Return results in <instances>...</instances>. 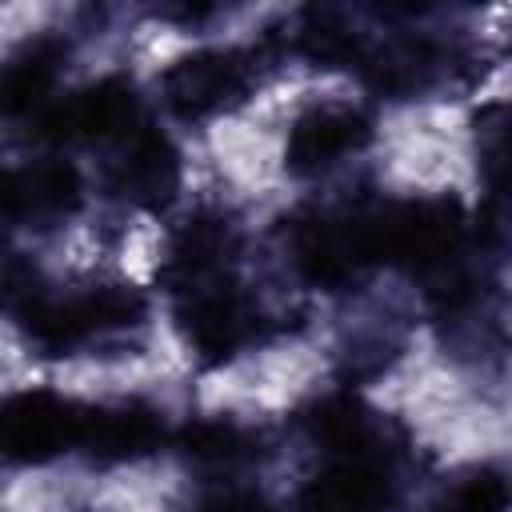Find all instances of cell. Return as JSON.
Masks as SVG:
<instances>
[{"mask_svg":"<svg viewBox=\"0 0 512 512\" xmlns=\"http://www.w3.org/2000/svg\"><path fill=\"white\" fill-rule=\"evenodd\" d=\"M176 292H180V304H176L180 332L204 364H224L236 352L260 344L268 332L264 308L232 272L184 284Z\"/></svg>","mask_w":512,"mask_h":512,"instance_id":"2","label":"cell"},{"mask_svg":"<svg viewBox=\"0 0 512 512\" xmlns=\"http://www.w3.org/2000/svg\"><path fill=\"white\" fill-rule=\"evenodd\" d=\"M164 440V420L152 404L124 400V404H84V428L80 448L96 464H124L140 460Z\"/></svg>","mask_w":512,"mask_h":512,"instance_id":"11","label":"cell"},{"mask_svg":"<svg viewBox=\"0 0 512 512\" xmlns=\"http://www.w3.org/2000/svg\"><path fill=\"white\" fill-rule=\"evenodd\" d=\"M108 188L136 208H164L180 188V152L168 136L136 128L108 168Z\"/></svg>","mask_w":512,"mask_h":512,"instance_id":"10","label":"cell"},{"mask_svg":"<svg viewBox=\"0 0 512 512\" xmlns=\"http://www.w3.org/2000/svg\"><path fill=\"white\" fill-rule=\"evenodd\" d=\"M304 428L316 444H324L336 456H376V460H384V448H380L384 420L352 392H332V396L316 400L304 412Z\"/></svg>","mask_w":512,"mask_h":512,"instance_id":"13","label":"cell"},{"mask_svg":"<svg viewBox=\"0 0 512 512\" xmlns=\"http://www.w3.org/2000/svg\"><path fill=\"white\" fill-rule=\"evenodd\" d=\"M144 316V296L124 284H104L88 292H40L16 320L28 332V340L48 356H68L108 332L132 328Z\"/></svg>","mask_w":512,"mask_h":512,"instance_id":"1","label":"cell"},{"mask_svg":"<svg viewBox=\"0 0 512 512\" xmlns=\"http://www.w3.org/2000/svg\"><path fill=\"white\" fill-rule=\"evenodd\" d=\"M84 200V180L64 160H40L24 168L0 164V224L48 228L72 216Z\"/></svg>","mask_w":512,"mask_h":512,"instance_id":"7","label":"cell"},{"mask_svg":"<svg viewBox=\"0 0 512 512\" xmlns=\"http://www.w3.org/2000/svg\"><path fill=\"white\" fill-rule=\"evenodd\" d=\"M428 512H508V480L496 468H472L456 484H448Z\"/></svg>","mask_w":512,"mask_h":512,"instance_id":"17","label":"cell"},{"mask_svg":"<svg viewBox=\"0 0 512 512\" xmlns=\"http://www.w3.org/2000/svg\"><path fill=\"white\" fill-rule=\"evenodd\" d=\"M68 48L52 36H36L0 60V116H40L52 104Z\"/></svg>","mask_w":512,"mask_h":512,"instance_id":"12","label":"cell"},{"mask_svg":"<svg viewBox=\"0 0 512 512\" xmlns=\"http://www.w3.org/2000/svg\"><path fill=\"white\" fill-rule=\"evenodd\" d=\"M140 124V96L128 80L104 76L88 88H76L60 100H52L36 116V132L44 140H64V144H100L116 136H132Z\"/></svg>","mask_w":512,"mask_h":512,"instance_id":"5","label":"cell"},{"mask_svg":"<svg viewBox=\"0 0 512 512\" xmlns=\"http://www.w3.org/2000/svg\"><path fill=\"white\" fill-rule=\"evenodd\" d=\"M164 100L180 120H208L240 100H248L256 84V64L240 48H200L168 64Z\"/></svg>","mask_w":512,"mask_h":512,"instance_id":"4","label":"cell"},{"mask_svg":"<svg viewBox=\"0 0 512 512\" xmlns=\"http://www.w3.org/2000/svg\"><path fill=\"white\" fill-rule=\"evenodd\" d=\"M232 252H236V232L224 216H192L168 248V264H164V280L172 288L232 272Z\"/></svg>","mask_w":512,"mask_h":512,"instance_id":"14","label":"cell"},{"mask_svg":"<svg viewBox=\"0 0 512 512\" xmlns=\"http://www.w3.org/2000/svg\"><path fill=\"white\" fill-rule=\"evenodd\" d=\"M364 48H368V36L356 32L332 8H308V12H300V20L292 28V52L312 60L316 68H336V64L356 68Z\"/></svg>","mask_w":512,"mask_h":512,"instance_id":"15","label":"cell"},{"mask_svg":"<svg viewBox=\"0 0 512 512\" xmlns=\"http://www.w3.org/2000/svg\"><path fill=\"white\" fill-rule=\"evenodd\" d=\"M396 480L376 456H340L296 496V512H392Z\"/></svg>","mask_w":512,"mask_h":512,"instance_id":"9","label":"cell"},{"mask_svg":"<svg viewBox=\"0 0 512 512\" xmlns=\"http://www.w3.org/2000/svg\"><path fill=\"white\" fill-rule=\"evenodd\" d=\"M180 448L204 468H236L256 456V436L232 420H200L184 428Z\"/></svg>","mask_w":512,"mask_h":512,"instance_id":"16","label":"cell"},{"mask_svg":"<svg viewBox=\"0 0 512 512\" xmlns=\"http://www.w3.org/2000/svg\"><path fill=\"white\" fill-rule=\"evenodd\" d=\"M292 260L316 288H344L372 268L368 212H312L292 228Z\"/></svg>","mask_w":512,"mask_h":512,"instance_id":"6","label":"cell"},{"mask_svg":"<svg viewBox=\"0 0 512 512\" xmlns=\"http://www.w3.org/2000/svg\"><path fill=\"white\" fill-rule=\"evenodd\" d=\"M196 512H268V508H264V500H260L252 488H236V484H228V488L212 492Z\"/></svg>","mask_w":512,"mask_h":512,"instance_id":"18","label":"cell"},{"mask_svg":"<svg viewBox=\"0 0 512 512\" xmlns=\"http://www.w3.org/2000/svg\"><path fill=\"white\" fill-rule=\"evenodd\" d=\"M84 404L32 388L0 404V460L8 464H48L80 448Z\"/></svg>","mask_w":512,"mask_h":512,"instance_id":"3","label":"cell"},{"mask_svg":"<svg viewBox=\"0 0 512 512\" xmlns=\"http://www.w3.org/2000/svg\"><path fill=\"white\" fill-rule=\"evenodd\" d=\"M372 140V120L352 104H316L308 108L292 132L284 160L296 176H320L348 156H356Z\"/></svg>","mask_w":512,"mask_h":512,"instance_id":"8","label":"cell"}]
</instances>
